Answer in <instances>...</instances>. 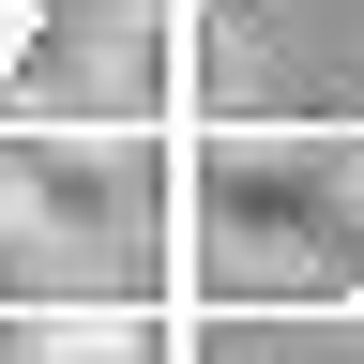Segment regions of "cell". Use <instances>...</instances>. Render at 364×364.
I'll return each instance as SVG.
<instances>
[{"mask_svg":"<svg viewBox=\"0 0 364 364\" xmlns=\"http://www.w3.org/2000/svg\"><path fill=\"white\" fill-rule=\"evenodd\" d=\"M16 364H152L136 318H16Z\"/></svg>","mask_w":364,"mask_h":364,"instance_id":"6da1fadb","label":"cell"},{"mask_svg":"<svg viewBox=\"0 0 364 364\" xmlns=\"http://www.w3.org/2000/svg\"><path fill=\"white\" fill-rule=\"evenodd\" d=\"M349 167H364V152H349Z\"/></svg>","mask_w":364,"mask_h":364,"instance_id":"7a4b0ae2","label":"cell"}]
</instances>
